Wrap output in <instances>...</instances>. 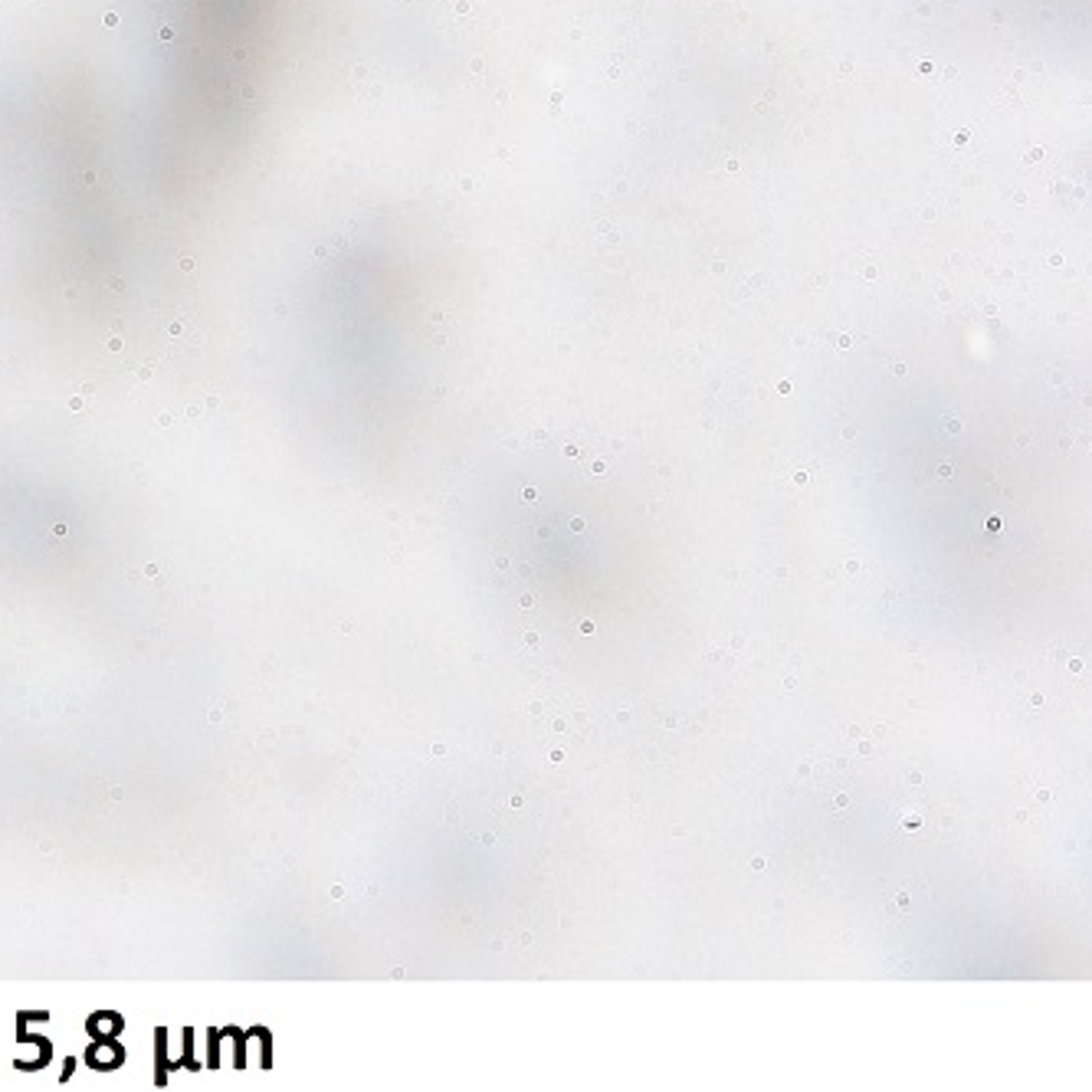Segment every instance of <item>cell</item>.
<instances>
[{
	"mask_svg": "<svg viewBox=\"0 0 1092 1092\" xmlns=\"http://www.w3.org/2000/svg\"><path fill=\"white\" fill-rule=\"evenodd\" d=\"M525 646H539V633H525Z\"/></svg>",
	"mask_w": 1092,
	"mask_h": 1092,
	"instance_id": "obj_4",
	"label": "cell"
},
{
	"mask_svg": "<svg viewBox=\"0 0 1092 1092\" xmlns=\"http://www.w3.org/2000/svg\"><path fill=\"white\" fill-rule=\"evenodd\" d=\"M542 709H545L542 702H529V712H532V715H542Z\"/></svg>",
	"mask_w": 1092,
	"mask_h": 1092,
	"instance_id": "obj_5",
	"label": "cell"
},
{
	"mask_svg": "<svg viewBox=\"0 0 1092 1092\" xmlns=\"http://www.w3.org/2000/svg\"><path fill=\"white\" fill-rule=\"evenodd\" d=\"M922 781H925V775H922V771H909V784H912V788H918Z\"/></svg>",
	"mask_w": 1092,
	"mask_h": 1092,
	"instance_id": "obj_1",
	"label": "cell"
},
{
	"mask_svg": "<svg viewBox=\"0 0 1092 1092\" xmlns=\"http://www.w3.org/2000/svg\"><path fill=\"white\" fill-rule=\"evenodd\" d=\"M752 869H758V872L768 869V859H765V856H755V859H752Z\"/></svg>",
	"mask_w": 1092,
	"mask_h": 1092,
	"instance_id": "obj_2",
	"label": "cell"
},
{
	"mask_svg": "<svg viewBox=\"0 0 1092 1092\" xmlns=\"http://www.w3.org/2000/svg\"><path fill=\"white\" fill-rule=\"evenodd\" d=\"M709 659H715V663H725L729 656H725V650H712V653H709Z\"/></svg>",
	"mask_w": 1092,
	"mask_h": 1092,
	"instance_id": "obj_3",
	"label": "cell"
},
{
	"mask_svg": "<svg viewBox=\"0 0 1092 1092\" xmlns=\"http://www.w3.org/2000/svg\"><path fill=\"white\" fill-rule=\"evenodd\" d=\"M581 633H587V636H590V633H594V623H590V620H584V623H581Z\"/></svg>",
	"mask_w": 1092,
	"mask_h": 1092,
	"instance_id": "obj_7",
	"label": "cell"
},
{
	"mask_svg": "<svg viewBox=\"0 0 1092 1092\" xmlns=\"http://www.w3.org/2000/svg\"><path fill=\"white\" fill-rule=\"evenodd\" d=\"M846 732H849V738H863V729H859V725H849Z\"/></svg>",
	"mask_w": 1092,
	"mask_h": 1092,
	"instance_id": "obj_6",
	"label": "cell"
}]
</instances>
